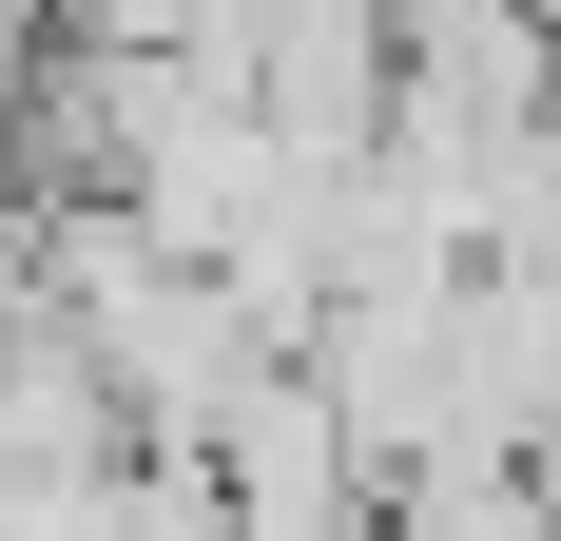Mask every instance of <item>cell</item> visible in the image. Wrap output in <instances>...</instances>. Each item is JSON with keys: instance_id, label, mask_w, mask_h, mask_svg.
Instances as JSON below:
<instances>
[{"instance_id": "cell-1", "label": "cell", "mask_w": 561, "mask_h": 541, "mask_svg": "<svg viewBox=\"0 0 561 541\" xmlns=\"http://www.w3.org/2000/svg\"><path fill=\"white\" fill-rule=\"evenodd\" d=\"M214 522H232V541H388V445L348 426V387L310 368V348H272V368L232 387Z\"/></svg>"}, {"instance_id": "cell-2", "label": "cell", "mask_w": 561, "mask_h": 541, "mask_svg": "<svg viewBox=\"0 0 561 541\" xmlns=\"http://www.w3.org/2000/svg\"><path fill=\"white\" fill-rule=\"evenodd\" d=\"M388 541H561L542 445H426V464H388Z\"/></svg>"}, {"instance_id": "cell-3", "label": "cell", "mask_w": 561, "mask_h": 541, "mask_svg": "<svg viewBox=\"0 0 561 541\" xmlns=\"http://www.w3.org/2000/svg\"><path fill=\"white\" fill-rule=\"evenodd\" d=\"M0 97H20V20H0Z\"/></svg>"}, {"instance_id": "cell-4", "label": "cell", "mask_w": 561, "mask_h": 541, "mask_svg": "<svg viewBox=\"0 0 561 541\" xmlns=\"http://www.w3.org/2000/svg\"><path fill=\"white\" fill-rule=\"evenodd\" d=\"M0 20H39V0H0ZM58 20H78V0H58Z\"/></svg>"}, {"instance_id": "cell-5", "label": "cell", "mask_w": 561, "mask_h": 541, "mask_svg": "<svg viewBox=\"0 0 561 541\" xmlns=\"http://www.w3.org/2000/svg\"><path fill=\"white\" fill-rule=\"evenodd\" d=\"M542 136H561V116H542Z\"/></svg>"}]
</instances>
